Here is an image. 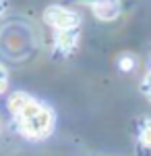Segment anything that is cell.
Here are the masks:
<instances>
[{"label":"cell","mask_w":151,"mask_h":156,"mask_svg":"<svg viewBox=\"0 0 151 156\" xmlns=\"http://www.w3.org/2000/svg\"><path fill=\"white\" fill-rule=\"evenodd\" d=\"M122 11L120 0H95L93 2V12L102 21H114Z\"/></svg>","instance_id":"obj_3"},{"label":"cell","mask_w":151,"mask_h":156,"mask_svg":"<svg viewBox=\"0 0 151 156\" xmlns=\"http://www.w3.org/2000/svg\"><path fill=\"white\" fill-rule=\"evenodd\" d=\"M141 92H143L145 96L151 94V71L145 75V79H143V83H141Z\"/></svg>","instance_id":"obj_8"},{"label":"cell","mask_w":151,"mask_h":156,"mask_svg":"<svg viewBox=\"0 0 151 156\" xmlns=\"http://www.w3.org/2000/svg\"><path fill=\"white\" fill-rule=\"evenodd\" d=\"M31 100L33 98L29 96V94H25V92H12L11 96H8V100H6V106H8V110L15 115V119H17Z\"/></svg>","instance_id":"obj_5"},{"label":"cell","mask_w":151,"mask_h":156,"mask_svg":"<svg viewBox=\"0 0 151 156\" xmlns=\"http://www.w3.org/2000/svg\"><path fill=\"white\" fill-rule=\"evenodd\" d=\"M2 11H4V6H2V2H0V15H2Z\"/></svg>","instance_id":"obj_10"},{"label":"cell","mask_w":151,"mask_h":156,"mask_svg":"<svg viewBox=\"0 0 151 156\" xmlns=\"http://www.w3.org/2000/svg\"><path fill=\"white\" fill-rule=\"evenodd\" d=\"M44 21L50 27H54L56 31H62V29H79L81 17H79V12L70 11V9H64L60 4H52L44 11Z\"/></svg>","instance_id":"obj_2"},{"label":"cell","mask_w":151,"mask_h":156,"mask_svg":"<svg viewBox=\"0 0 151 156\" xmlns=\"http://www.w3.org/2000/svg\"><path fill=\"white\" fill-rule=\"evenodd\" d=\"M147 100H149V102H151V94H149V96H147Z\"/></svg>","instance_id":"obj_11"},{"label":"cell","mask_w":151,"mask_h":156,"mask_svg":"<svg viewBox=\"0 0 151 156\" xmlns=\"http://www.w3.org/2000/svg\"><path fill=\"white\" fill-rule=\"evenodd\" d=\"M118 65H120V69H122V71H130V69L135 67V58H133L130 54H122L120 60H118Z\"/></svg>","instance_id":"obj_7"},{"label":"cell","mask_w":151,"mask_h":156,"mask_svg":"<svg viewBox=\"0 0 151 156\" xmlns=\"http://www.w3.org/2000/svg\"><path fill=\"white\" fill-rule=\"evenodd\" d=\"M6 85H8V75H6V71L0 67V94L6 92Z\"/></svg>","instance_id":"obj_9"},{"label":"cell","mask_w":151,"mask_h":156,"mask_svg":"<svg viewBox=\"0 0 151 156\" xmlns=\"http://www.w3.org/2000/svg\"><path fill=\"white\" fill-rule=\"evenodd\" d=\"M79 44V29H62L56 31V48L60 52H72Z\"/></svg>","instance_id":"obj_4"},{"label":"cell","mask_w":151,"mask_h":156,"mask_svg":"<svg viewBox=\"0 0 151 156\" xmlns=\"http://www.w3.org/2000/svg\"><path fill=\"white\" fill-rule=\"evenodd\" d=\"M17 125L23 135L31 137V140H42L54 127V115L52 110L46 108L44 104H39L37 100H31L25 110L17 117Z\"/></svg>","instance_id":"obj_1"},{"label":"cell","mask_w":151,"mask_h":156,"mask_svg":"<svg viewBox=\"0 0 151 156\" xmlns=\"http://www.w3.org/2000/svg\"><path fill=\"white\" fill-rule=\"evenodd\" d=\"M139 140L143 146L151 148V121H145V125H143V129L139 133Z\"/></svg>","instance_id":"obj_6"}]
</instances>
